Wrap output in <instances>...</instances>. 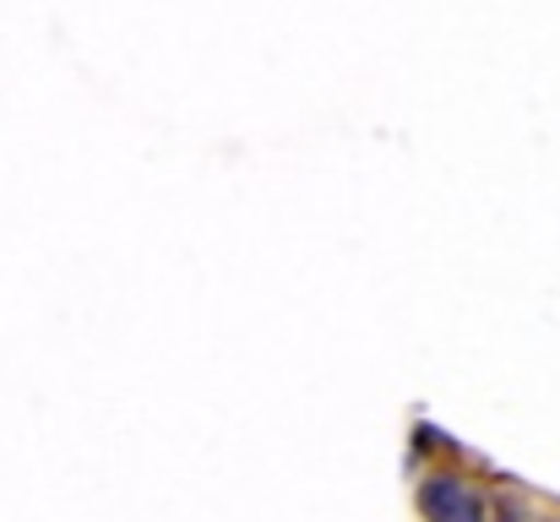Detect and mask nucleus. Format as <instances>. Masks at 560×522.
<instances>
[{
  "label": "nucleus",
  "mask_w": 560,
  "mask_h": 522,
  "mask_svg": "<svg viewBox=\"0 0 560 522\" xmlns=\"http://www.w3.org/2000/svg\"><path fill=\"white\" fill-rule=\"evenodd\" d=\"M413 452H424V457H430V452H446V457H457V441H446L435 425H413Z\"/></svg>",
  "instance_id": "3"
},
{
  "label": "nucleus",
  "mask_w": 560,
  "mask_h": 522,
  "mask_svg": "<svg viewBox=\"0 0 560 522\" xmlns=\"http://www.w3.org/2000/svg\"><path fill=\"white\" fill-rule=\"evenodd\" d=\"M413 512L419 522H490V496L463 468H424L413 485Z\"/></svg>",
  "instance_id": "1"
},
{
  "label": "nucleus",
  "mask_w": 560,
  "mask_h": 522,
  "mask_svg": "<svg viewBox=\"0 0 560 522\" xmlns=\"http://www.w3.org/2000/svg\"><path fill=\"white\" fill-rule=\"evenodd\" d=\"M490 522H556V518H539V512H528L517 496H490Z\"/></svg>",
  "instance_id": "2"
}]
</instances>
